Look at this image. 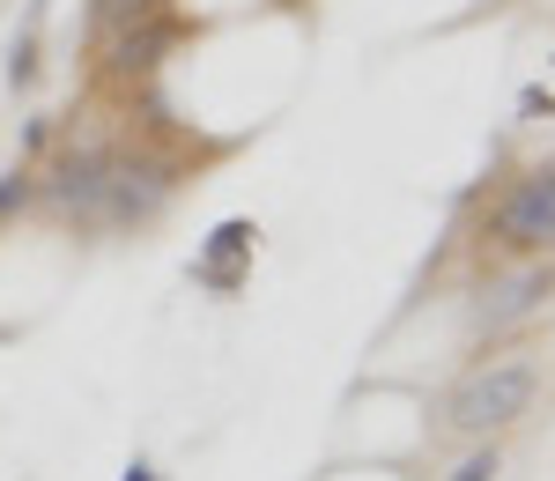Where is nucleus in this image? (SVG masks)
Masks as SVG:
<instances>
[{"label":"nucleus","mask_w":555,"mask_h":481,"mask_svg":"<svg viewBox=\"0 0 555 481\" xmlns=\"http://www.w3.org/2000/svg\"><path fill=\"white\" fill-rule=\"evenodd\" d=\"M23 200H30V178L8 171V178H0V216H8V208H23Z\"/></svg>","instance_id":"obj_4"},{"label":"nucleus","mask_w":555,"mask_h":481,"mask_svg":"<svg viewBox=\"0 0 555 481\" xmlns=\"http://www.w3.org/2000/svg\"><path fill=\"white\" fill-rule=\"evenodd\" d=\"M452 481H496V452H474V459H467Z\"/></svg>","instance_id":"obj_5"},{"label":"nucleus","mask_w":555,"mask_h":481,"mask_svg":"<svg viewBox=\"0 0 555 481\" xmlns=\"http://www.w3.org/2000/svg\"><path fill=\"white\" fill-rule=\"evenodd\" d=\"M156 0H104V23H127V15H149Z\"/></svg>","instance_id":"obj_6"},{"label":"nucleus","mask_w":555,"mask_h":481,"mask_svg":"<svg viewBox=\"0 0 555 481\" xmlns=\"http://www.w3.org/2000/svg\"><path fill=\"white\" fill-rule=\"evenodd\" d=\"M253 237H259L253 222H222V230H215V245L193 260V274H201L208 289H237V260L253 252Z\"/></svg>","instance_id":"obj_3"},{"label":"nucleus","mask_w":555,"mask_h":481,"mask_svg":"<svg viewBox=\"0 0 555 481\" xmlns=\"http://www.w3.org/2000/svg\"><path fill=\"white\" fill-rule=\"evenodd\" d=\"M533 393H541V370L518 363V355H504V363L474 370L467 386L452 393V422H460V430H512L518 415L533 407Z\"/></svg>","instance_id":"obj_1"},{"label":"nucleus","mask_w":555,"mask_h":481,"mask_svg":"<svg viewBox=\"0 0 555 481\" xmlns=\"http://www.w3.org/2000/svg\"><path fill=\"white\" fill-rule=\"evenodd\" d=\"M127 481H156V474H149V467H127Z\"/></svg>","instance_id":"obj_7"},{"label":"nucleus","mask_w":555,"mask_h":481,"mask_svg":"<svg viewBox=\"0 0 555 481\" xmlns=\"http://www.w3.org/2000/svg\"><path fill=\"white\" fill-rule=\"evenodd\" d=\"M496 237H504V245H518V252L555 245V171H533L512 200L496 208Z\"/></svg>","instance_id":"obj_2"}]
</instances>
